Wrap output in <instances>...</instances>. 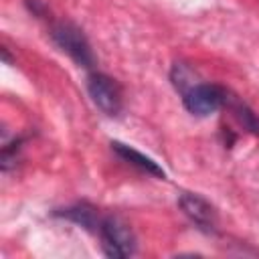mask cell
I'll return each mask as SVG.
<instances>
[{"mask_svg": "<svg viewBox=\"0 0 259 259\" xmlns=\"http://www.w3.org/2000/svg\"><path fill=\"white\" fill-rule=\"evenodd\" d=\"M51 38L53 42L69 55L79 67L83 69H93L95 67V53L85 36V32L71 20H55L51 24Z\"/></svg>", "mask_w": 259, "mask_h": 259, "instance_id": "obj_1", "label": "cell"}, {"mask_svg": "<svg viewBox=\"0 0 259 259\" xmlns=\"http://www.w3.org/2000/svg\"><path fill=\"white\" fill-rule=\"evenodd\" d=\"M101 249L111 259H125L136 255L138 243L132 227L117 214H103L97 229Z\"/></svg>", "mask_w": 259, "mask_h": 259, "instance_id": "obj_2", "label": "cell"}, {"mask_svg": "<svg viewBox=\"0 0 259 259\" xmlns=\"http://www.w3.org/2000/svg\"><path fill=\"white\" fill-rule=\"evenodd\" d=\"M180 95H182V105L186 107L188 113H192L196 117H206L225 107L229 87H225L221 83H206V81L198 79L194 85H190Z\"/></svg>", "mask_w": 259, "mask_h": 259, "instance_id": "obj_3", "label": "cell"}, {"mask_svg": "<svg viewBox=\"0 0 259 259\" xmlns=\"http://www.w3.org/2000/svg\"><path fill=\"white\" fill-rule=\"evenodd\" d=\"M87 93L93 105L107 117H117L123 111V91L121 85L99 71H91L87 77Z\"/></svg>", "mask_w": 259, "mask_h": 259, "instance_id": "obj_4", "label": "cell"}, {"mask_svg": "<svg viewBox=\"0 0 259 259\" xmlns=\"http://www.w3.org/2000/svg\"><path fill=\"white\" fill-rule=\"evenodd\" d=\"M178 206L184 212V217L196 225V229L204 231V233H214L217 225H219V217L214 206L200 194L196 192H180L178 194Z\"/></svg>", "mask_w": 259, "mask_h": 259, "instance_id": "obj_5", "label": "cell"}, {"mask_svg": "<svg viewBox=\"0 0 259 259\" xmlns=\"http://www.w3.org/2000/svg\"><path fill=\"white\" fill-rule=\"evenodd\" d=\"M53 217L65 219L69 223H75V225H79V227H83L85 231H91V233H97L99 223L103 219V214H99L97 206H93L87 200H79V202H73L69 206L55 208L53 210Z\"/></svg>", "mask_w": 259, "mask_h": 259, "instance_id": "obj_6", "label": "cell"}, {"mask_svg": "<svg viewBox=\"0 0 259 259\" xmlns=\"http://www.w3.org/2000/svg\"><path fill=\"white\" fill-rule=\"evenodd\" d=\"M109 146H111V152H115V156L121 158L127 166H132V168H136V170H140L144 174H150L154 178H162V180L166 178L164 168L154 158H150V156L142 154L140 150H136V148H132V146H127L123 142H117V140H113Z\"/></svg>", "mask_w": 259, "mask_h": 259, "instance_id": "obj_7", "label": "cell"}, {"mask_svg": "<svg viewBox=\"0 0 259 259\" xmlns=\"http://www.w3.org/2000/svg\"><path fill=\"white\" fill-rule=\"evenodd\" d=\"M223 109H227L233 115V119L245 132H249L253 136H259V113L247 101H243L239 95H235L231 89H229V95H227V101H225Z\"/></svg>", "mask_w": 259, "mask_h": 259, "instance_id": "obj_8", "label": "cell"}, {"mask_svg": "<svg viewBox=\"0 0 259 259\" xmlns=\"http://www.w3.org/2000/svg\"><path fill=\"white\" fill-rule=\"evenodd\" d=\"M198 81V75L196 71L188 65V63H182V61H176L170 69V83L174 85V89L178 93L186 91L190 85H194Z\"/></svg>", "mask_w": 259, "mask_h": 259, "instance_id": "obj_9", "label": "cell"}, {"mask_svg": "<svg viewBox=\"0 0 259 259\" xmlns=\"http://www.w3.org/2000/svg\"><path fill=\"white\" fill-rule=\"evenodd\" d=\"M22 144H24V138L18 136L14 138L12 142H6L2 146V152H0V166H2V172H10L18 160H20V152H22Z\"/></svg>", "mask_w": 259, "mask_h": 259, "instance_id": "obj_10", "label": "cell"}, {"mask_svg": "<svg viewBox=\"0 0 259 259\" xmlns=\"http://www.w3.org/2000/svg\"><path fill=\"white\" fill-rule=\"evenodd\" d=\"M24 4H26V8H28L34 16H38V18H45V16H47V6H45L42 0H24Z\"/></svg>", "mask_w": 259, "mask_h": 259, "instance_id": "obj_11", "label": "cell"}, {"mask_svg": "<svg viewBox=\"0 0 259 259\" xmlns=\"http://www.w3.org/2000/svg\"><path fill=\"white\" fill-rule=\"evenodd\" d=\"M221 138H223V144H225V148H231L233 144H235V140H237V136L229 130V127H221Z\"/></svg>", "mask_w": 259, "mask_h": 259, "instance_id": "obj_12", "label": "cell"}]
</instances>
